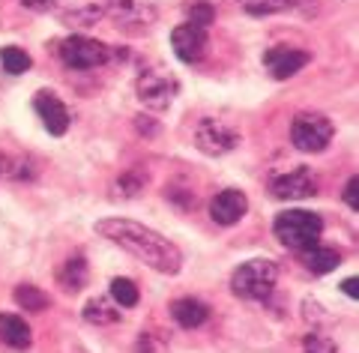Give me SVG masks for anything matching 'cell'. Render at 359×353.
<instances>
[{
    "label": "cell",
    "instance_id": "obj_10",
    "mask_svg": "<svg viewBox=\"0 0 359 353\" xmlns=\"http://www.w3.org/2000/svg\"><path fill=\"white\" fill-rule=\"evenodd\" d=\"M269 189H273V195L278 201H302V198L318 195V177L309 168H297V171H287V174L276 177L269 183Z\"/></svg>",
    "mask_w": 359,
    "mask_h": 353
},
{
    "label": "cell",
    "instance_id": "obj_11",
    "mask_svg": "<svg viewBox=\"0 0 359 353\" xmlns=\"http://www.w3.org/2000/svg\"><path fill=\"white\" fill-rule=\"evenodd\" d=\"M311 57L299 48H287V45H276L264 54V69L276 78V81H285V78H294L302 66H306Z\"/></svg>",
    "mask_w": 359,
    "mask_h": 353
},
{
    "label": "cell",
    "instance_id": "obj_15",
    "mask_svg": "<svg viewBox=\"0 0 359 353\" xmlns=\"http://www.w3.org/2000/svg\"><path fill=\"white\" fill-rule=\"evenodd\" d=\"M0 341L13 350H27L33 345V333L18 314H0Z\"/></svg>",
    "mask_w": 359,
    "mask_h": 353
},
{
    "label": "cell",
    "instance_id": "obj_32",
    "mask_svg": "<svg viewBox=\"0 0 359 353\" xmlns=\"http://www.w3.org/2000/svg\"><path fill=\"white\" fill-rule=\"evenodd\" d=\"M4 171H6V159L0 156V174H4Z\"/></svg>",
    "mask_w": 359,
    "mask_h": 353
},
{
    "label": "cell",
    "instance_id": "obj_29",
    "mask_svg": "<svg viewBox=\"0 0 359 353\" xmlns=\"http://www.w3.org/2000/svg\"><path fill=\"white\" fill-rule=\"evenodd\" d=\"M18 4L27 6V9H33V13H48L54 0H18Z\"/></svg>",
    "mask_w": 359,
    "mask_h": 353
},
{
    "label": "cell",
    "instance_id": "obj_24",
    "mask_svg": "<svg viewBox=\"0 0 359 353\" xmlns=\"http://www.w3.org/2000/svg\"><path fill=\"white\" fill-rule=\"evenodd\" d=\"M0 63H4V69L9 75H21V72L30 69V54L15 48V45H6V48L0 51Z\"/></svg>",
    "mask_w": 359,
    "mask_h": 353
},
{
    "label": "cell",
    "instance_id": "obj_28",
    "mask_svg": "<svg viewBox=\"0 0 359 353\" xmlns=\"http://www.w3.org/2000/svg\"><path fill=\"white\" fill-rule=\"evenodd\" d=\"M344 204H347L351 210L359 213V180H356V177L347 180V186H344Z\"/></svg>",
    "mask_w": 359,
    "mask_h": 353
},
{
    "label": "cell",
    "instance_id": "obj_9",
    "mask_svg": "<svg viewBox=\"0 0 359 353\" xmlns=\"http://www.w3.org/2000/svg\"><path fill=\"white\" fill-rule=\"evenodd\" d=\"M111 0H54L51 13H57V18L69 27H93L99 25V18L108 15Z\"/></svg>",
    "mask_w": 359,
    "mask_h": 353
},
{
    "label": "cell",
    "instance_id": "obj_4",
    "mask_svg": "<svg viewBox=\"0 0 359 353\" xmlns=\"http://www.w3.org/2000/svg\"><path fill=\"white\" fill-rule=\"evenodd\" d=\"M330 141H332V123L323 114L302 111L290 123V144L299 153H320L330 147Z\"/></svg>",
    "mask_w": 359,
    "mask_h": 353
},
{
    "label": "cell",
    "instance_id": "obj_31",
    "mask_svg": "<svg viewBox=\"0 0 359 353\" xmlns=\"http://www.w3.org/2000/svg\"><path fill=\"white\" fill-rule=\"evenodd\" d=\"M138 129H141V132H156V123H144V120H138Z\"/></svg>",
    "mask_w": 359,
    "mask_h": 353
},
{
    "label": "cell",
    "instance_id": "obj_16",
    "mask_svg": "<svg viewBox=\"0 0 359 353\" xmlns=\"http://www.w3.org/2000/svg\"><path fill=\"white\" fill-rule=\"evenodd\" d=\"M171 314H174V321L183 329H195V326H201L210 317V309L201 300H195V297H183V300H177L171 305Z\"/></svg>",
    "mask_w": 359,
    "mask_h": 353
},
{
    "label": "cell",
    "instance_id": "obj_13",
    "mask_svg": "<svg viewBox=\"0 0 359 353\" xmlns=\"http://www.w3.org/2000/svg\"><path fill=\"white\" fill-rule=\"evenodd\" d=\"M33 108H36L42 126L48 129L51 135H66V129H69V111H66V105L51 93V90H39L36 99H33Z\"/></svg>",
    "mask_w": 359,
    "mask_h": 353
},
{
    "label": "cell",
    "instance_id": "obj_14",
    "mask_svg": "<svg viewBox=\"0 0 359 353\" xmlns=\"http://www.w3.org/2000/svg\"><path fill=\"white\" fill-rule=\"evenodd\" d=\"M245 210H249V201H245V195L240 189H224L210 201V219L216 225H224V227L237 225L245 215Z\"/></svg>",
    "mask_w": 359,
    "mask_h": 353
},
{
    "label": "cell",
    "instance_id": "obj_27",
    "mask_svg": "<svg viewBox=\"0 0 359 353\" xmlns=\"http://www.w3.org/2000/svg\"><path fill=\"white\" fill-rule=\"evenodd\" d=\"M165 347V338H159L156 335V329H144L141 333V338H138V353H159Z\"/></svg>",
    "mask_w": 359,
    "mask_h": 353
},
{
    "label": "cell",
    "instance_id": "obj_30",
    "mask_svg": "<svg viewBox=\"0 0 359 353\" xmlns=\"http://www.w3.org/2000/svg\"><path fill=\"white\" fill-rule=\"evenodd\" d=\"M356 284H359L356 279H344V281H341V291H344L351 300H356V297H359V288H356Z\"/></svg>",
    "mask_w": 359,
    "mask_h": 353
},
{
    "label": "cell",
    "instance_id": "obj_1",
    "mask_svg": "<svg viewBox=\"0 0 359 353\" xmlns=\"http://www.w3.org/2000/svg\"><path fill=\"white\" fill-rule=\"evenodd\" d=\"M96 234L105 237L108 243L120 246L123 252H129L132 258L144 260L150 269L162 272V276H177L180 267H183V252L165 240L159 231L141 225V222H132V219H102L96 222Z\"/></svg>",
    "mask_w": 359,
    "mask_h": 353
},
{
    "label": "cell",
    "instance_id": "obj_26",
    "mask_svg": "<svg viewBox=\"0 0 359 353\" xmlns=\"http://www.w3.org/2000/svg\"><path fill=\"white\" fill-rule=\"evenodd\" d=\"M212 18H216V13H212L210 4H195V6H189V25L207 30V27L212 25Z\"/></svg>",
    "mask_w": 359,
    "mask_h": 353
},
{
    "label": "cell",
    "instance_id": "obj_21",
    "mask_svg": "<svg viewBox=\"0 0 359 353\" xmlns=\"http://www.w3.org/2000/svg\"><path fill=\"white\" fill-rule=\"evenodd\" d=\"M144 186H147V174H144L141 168H132L114 183V189H117L114 198H135V195H141Z\"/></svg>",
    "mask_w": 359,
    "mask_h": 353
},
{
    "label": "cell",
    "instance_id": "obj_22",
    "mask_svg": "<svg viewBox=\"0 0 359 353\" xmlns=\"http://www.w3.org/2000/svg\"><path fill=\"white\" fill-rule=\"evenodd\" d=\"M243 13L249 15H276V13H285V9L294 6V0H237Z\"/></svg>",
    "mask_w": 359,
    "mask_h": 353
},
{
    "label": "cell",
    "instance_id": "obj_23",
    "mask_svg": "<svg viewBox=\"0 0 359 353\" xmlns=\"http://www.w3.org/2000/svg\"><path fill=\"white\" fill-rule=\"evenodd\" d=\"M111 300H114L120 309H132V305H138L141 293H138V284L132 279H114L111 281Z\"/></svg>",
    "mask_w": 359,
    "mask_h": 353
},
{
    "label": "cell",
    "instance_id": "obj_17",
    "mask_svg": "<svg viewBox=\"0 0 359 353\" xmlns=\"http://www.w3.org/2000/svg\"><path fill=\"white\" fill-rule=\"evenodd\" d=\"M341 264V255L335 248H327V246H311L302 252V267L314 276H323V272H332L335 267Z\"/></svg>",
    "mask_w": 359,
    "mask_h": 353
},
{
    "label": "cell",
    "instance_id": "obj_8",
    "mask_svg": "<svg viewBox=\"0 0 359 353\" xmlns=\"http://www.w3.org/2000/svg\"><path fill=\"white\" fill-rule=\"evenodd\" d=\"M192 141H195V147H198L201 153H207V156H224V153H231L233 147H237L240 135L233 132L228 123H222L216 117H201L195 123Z\"/></svg>",
    "mask_w": 359,
    "mask_h": 353
},
{
    "label": "cell",
    "instance_id": "obj_20",
    "mask_svg": "<svg viewBox=\"0 0 359 353\" xmlns=\"http://www.w3.org/2000/svg\"><path fill=\"white\" fill-rule=\"evenodd\" d=\"M13 297H15V302L21 305V309H27V312H45L48 309V293L39 291L36 284H18Z\"/></svg>",
    "mask_w": 359,
    "mask_h": 353
},
{
    "label": "cell",
    "instance_id": "obj_18",
    "mask_svg": "<svg viewBox=\"0 0 359 353\" xmlns=\"http://www.w3.org/2000/svg\"><path fill=\"white\" fill-rule=\"evenodd\" d=\"M120 317H123L120 305L111 300V297H96V300H90V302L84 305V321H87V324L111 326V324H117Z\"/></svg>",
    "mask_w": 359,
    "mask_h": 353
},
{
    "label": "cell",
    "instance_id": "obj_25",
    "mask_svg": "<svg viewBox=\"0 0 359 353\" xmlns=\"http://www.w3.org/2000/svg\"><path fill=\"white\" fill-rule=\"evenodd\" d=\"M302 347H306V353H339L335 341L323 333H309L306 341H302Z\"/></svg>",
    "mask_w": 359,
    "mask_h": 353
},
{
    "label": "cell",
    "instance_id": "obj_19",
    "mask_svg": "<svg viewBox=\"0 0 359 353\" xmlns=\"http://www.w3.org/2000/svg\"><path fill=\"white\" fill-rule=\"evenodd\" d=\"M87 276H90V269H87L84 255H72V258L63 264V269L57 272V281L63 284L66 293H78V291H81L84 284H87Z\"/></svg>",
    "mask_w": 359,
    "mask_h": 353
},
{
    "label": "cell",
    "instance_id": "obj_7",
    "mask_svg": "<svg viewBox=\"0 0 359 353\" xmlns=\"http://www.w3.org/2000/svg\"><path fill=\"white\" fill-rule=\"evenodd\" d=\"M135 90H138L141 105H147V108H153V111H165V108L177 99L180 84H177L174 75H168L165 69H159V66H153V69H144V72L138 75V81H135Z\"/></svg>",
    "mask_w": 359,
    "mask_h": 353
},
{
    "label": "cell",
    "instance_id": "obj_3",
    "mask_svg": "<svg viewBox=\"0 0 359 353\" xmlns=\"http://www.w3.org/2000/svg\"><path fill=\"white\" fill-rule=\"evenodd\" d=\"M276 281H278V267L266 258H255V260H245L243 267L233 269L231 276V291L237 293L240 300H266L269 293L276 291Z\"/></svg>",
    "mask_w": 359,
    "mask_h": 353
},
{
    "label": "cell",
    "instance_id": "obj_12",
    "mask_svg": "<svg viewBox=\"0 0 359 353\" xmlns=\"http://www.w3.org/2000/svg\"><path fill=\"white\" fill-rule=\"evenodd\" d=\"M171 45H174V54L183 63H201L207 54V30H201L195 25H180L171 33Z\"/></svg>",
    "mask_w": 359,
    "mask_h": 353
},
{
    "label": "cell",
    "instance_id": "obj_2",
    "mask_svg": "<svg viewBox=\"0 0 359 353\" xmlns=\"http://www.w3.org/2000/svg\"><path fill=\"white\" fill-rule=\"evenodd\" d=\"M273 234L278 237L282 246L297 248V252H306V248L320 243L323 219L318 213H309V210H287L276 219Z\"/></svg>",
    "mask_w": 359,
    "mask_h": 353
},
{
    "label": "cell",
    "instance_id": "obj_6",
    "mask_svg": "<svg viewBox=\"0 0 359 353\" xmlns=\"http://www.w3.org/2000/svg\"><path fill=\"white\" fill-rule=\"evenodd\" d=\"M108 15L114 21V27L126 36H141V33L153 30L156 18H159L156 6L144 4V0H111Z\"/></svg>",
    "mask_w": 359,
    "mask_h": 353
},
{
    "label": "cell",
    "instance_id": "obj_5",
    "mask_svg": "<svg viewBox=\"0 0 359 353\" xmlns=\"http://www.w3.org/2000/svg\"><path fill=\"white\" fill-rule=\"evenodd\" d=\"M57 54L69 69H78V72L99 69V66H105L111 60L108 45L99 42V39H90V36H66L57 45Z\"/></svg>",
    "mask_w": 359,
    "mask_h": 353
}]
</instances>
